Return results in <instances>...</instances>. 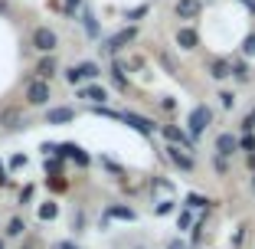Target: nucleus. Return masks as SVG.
I'll use <instances>...</instances> for the list:
<instances>
[{"instance_id":"obj_1","label":"nucleus","mask_w":255,"mask_h":249,"mask_svg":"<svg viewBox=\"0 0 255 249\" xmlns=\"http://www.w3.org/2000/svg\"><path fill=\"white\" fill-rule=\"evenodd\" d=\"M23 98H26V105H30V108H46V105H49V98H53V85L33 76L30 82H26V89H23Z\"/></svg>"},{"instance_id":"obj_2","label":"nucleus","mask_w":255,"mask_h":249,"mask_svg":"<svg viewBox=\"0 0 255 249\" xmlns=\"http://www.w3.org/2000/svg\"><path fill=\"white\" fill-rule=\"evenodd\" d=\"M62 76H66V82H69V85L82 89V82H92V79L102 76V66H95V62H75V66H69Z\"/></svg>"},{"instance_id":"obj_3","label":"nucleus","mask_w":255,"mask_h":249,"mask_svg":"<svg viewBox=\"0 0 255 249\" xmlns=\"http://www.w3.org/2000/svg\"><path fill=\"white\" fill-rule=\"evenodd\" d=\"M30 46L43 56H53V49L59 46V33H56L53 26H36V30L30 33Z\"/></svg>"},{"instance_id":"obj_4","label":"nucleus","mask_w":255,"mask_h":249,"mask_svg":"<svg viewBox=\"0 0 255 249\" xmlns=\"http://www.w3.org/2000/svg\"><path fill=\"white\" fill-rule=\"evenodd\" d=\"M210 125H213V108L210 105H193V112L187 115V131L193 138H200Z\"/></svg>"},{"instance_id":"obj_5","label":"nucleus","mask_w":255,"mask_h":249,"mask_svg":"<svg viewBox=\"0 0 255 249\" xmlns=\"http://www.w3.org/2000/svg\"><path fill=\"white\" fill-rule=\"evenodd\" d=\"M134 36H137V26H125V30H118L115 36H108L105 43H102V53L105 56H118L128 43H134Z\"/></svg>"},{"instance_id":"obj_6","label":"nucleus","mask_w":255,"mask_h":249,"mask_svg":"<svg viewBox=\"0 0 255 249\" xmlns=\"http://www.w3.org/2000/svg\"><path fill=\"white\" fill-rule=\"evenodd\" d=\"M164 158L170 161L177 171H183V174H193L196 171V158L190 151H183V148H177V144H167V148H164Z\"/></svg>"},{"instance_id":"obj_7","label":"nucleus","mask_w":255,"mask_h":249,"mask_svg":"<svg viewBox=\"0 0 255 249\" xmlns=\"http://www.w3.org/2000/svg\"><path fill=\"white\" fill-rule=\"evenodd\" d=\"M160 135L167 138V144H177V148H183V151H190V154L196 151V141L187 135V128H177V125H164V128H160Z\"/></svg>"},{"instance_id":"obj_8","label":"nucleus","mask_w":255,"mask_h":249,"mask_svg":"<svg viewBox=\"0 0 255 249\" xmlns=\"http://www.w3.org/2000/svg\"><path fill=\"white\" fill-rule=\"evenodd\" d=\"M121 121H125V125H131L137 135H154V128H157L147 115H137V112H121Z\"/></svg>"},{"instance_id":"obj_9","label":"nucleus","mask_w":255,"mask_h":249,"mask_svg":"<svg viewBox=\"0 0 255 249\" xmlns=\"http://www.w3.org/2000/svg\"><path fill=\"white\" fill-rule=\"evenodd\" d=\"M173 13L180 16V20H200L203 0H177V3H173Z\"/></svg>"},{"instance_id":"obj_10","label":"nucleus","mask_w":255,"mask_h":249,"mask_svg":"<svg viewBox=\"0 0 255 249\" xmlns=\"http://www.w3.org/2000/svg\"><path fill=\"white\" fill-rule=\"evenodd\" d=\"M216 154L219 158H233V154H239V138L233 135V131H223V135L216 138Z\"/></svg>"},{"instance_id":"obj_11","label":"nucleus","mask_w":255,"mask_h":249,"mask_svg":"<svg viewBox=\"0 0 255 249\" xmlns=\"http://www.w3.org/2000/svg\"><path fill=\"white\" fill-rule=\"evenodd\" d=\"M59 158H69V161H75L79 167H89V164H92V158H89V154H85V151H82V148H79L75 141H66V144H59Z\"/></svg>"},{"instance_id":"obj_12","label":"nucleus","mask_w":255,"mask_h":249,"mask_svg":"<svg viewBox=\"0 0 255 249\" xmlns=\"http://www.w3.org/2000/svg\"><path fill=\"white\" fill-rule=\"evenodd\" d=\"M56 76H59V59H56V56H43V59L36 62V79L53 82Z\"/></svg>"},{"instance_id":"obj_13","label":"nucleus","mask_w":255,"mask_h":249,"mask_svg":"<svg viewBox=\"0 0 255 249\" xmlns=\"http://www.w3.org/2000/svg\"><path fill=\"white\" fill-rule=\"evenodd\" d=\"M177 46H180V49H196V46H200V30H196V26H180V30H177Z\"/></svg>"},{"instance_id":"obj_14","label":"nucleus","mask_w":255,"mask_h":249,"mask_svg":"<svg viewBox=\"0 0 255 249\" xmlns=\"http://www.w3.org/2000/svg\"><path fill=\"white\" fill-rule=\"evenodd\" d=\"M69 121H75V108L69 105H53L46 112V125H69Z\"/></svg>"},{"instance_id":"obj_15","label":"nucleus","mask_w":255,"mask_h":249,"mask_svg":"<svg viewBox=\"0 0 255 249\" xmlns=\"http://www.w3.org/2000/svg\"><path fill=\"white\" fill-rule=\"evenodd\" d=\"M206 72H210V76L216 79V82H223V79L233 76V59H223V56H216V59H210Z\"/></svg>"},{"instance_id":"obj_16","label":"nucleus","mask_w":255,"mask_h":249,"mask_svg":"<svg viewBox=\"0 0 255 249\" xmlns=\"http://www.w3.org/2000/svg\"><path fill=\"white\" fill-rule=\"evenodd\" d=\"M79 95H82L85 102H92V105H105V102H108V89H105V85H82Z\"/></svg>"},{"instance_id":"obj_17","label":"nucleus","mask_w":255,"mask_h":249,"mask_svg":"<svg viewBox=\"0 0 255 249\" xmlns=\"http://www.w3.org/2000/svg\"><path fill=\"white\" fill-rule=\"evenodd\" d=\"M108 220H121V223H134V220H137V213L131 210V207L112 204V207H108V210H105V223H108Z\"/></svg>"},{"instance_id":"obj_18","label":"nucleus","mask_w":255,"mask_h":249,"mask_svg":"<svg viewBox=\"0 0 255 249\" xmlns=\"http://www.w3.org/2000/svg\"><path fill=\"white\" fill-rule=\"evenodd\" d=\"M36 217L43 220V223H46V220H56V217H59V204H56V200H43V204L36 207Z\"/></svg>"},{"instance_id":"obj_19","label":"nucleus","mask_w":255,"mask_h":249,"mask_svg":"<svg viewBox=\"0 0 255 249\" xmlns=\"http://www.w3.org/2000/svg\"><path fill=\"white\" fill-rule=\"evenodd\" d=\"M62 171H66V164H62V158H59V154L46 158V177H62Z\"/></svg>"},{"instance_id":"obj_20","label":"nucleus","mask_w":255,"mask_h":249,"mask_svg":"<svg viewBox=\"0 0 255 249\" xmlns=\"http://www.w3.org/2000/svg\"><path fill=\"white\" fill-rule=\"evenodd\" d=\"M233 79H236V82H249V79H252L246 59H233Z\"/></svg>"},{"instance_id":"obj_21","label":"nucleus","mask_w":255,"mask_h":249,"mask_svg":"<svg viewBox=\"0 0 255 249\" xmlns=\"http://www.w3.org/2000/svg\"><path fill=\"white\" fill-rule=\"evenodd\" d=\"M203 230H206V217L193 220V227H190V246H200V240H203Z\"/></svg>"},{"instance_id":"obj_22","label":"nucleus","mask_w":255,"mask_h":249,"mask_svg":"<svg viewBox=\"0 0 255 249\" xmlns=\"http://www.w3.org/2000/svg\"><path fill=\"white\" fill-rule=\"evenodd\" d=\"M0 125L3 128H20V108H7V112L0 115Z\"/></svg>"},{"instance_id":"obj_23","label":"nucleus","mask_w":255,"mask_h":249,"mask_svg":"<svg viewBox=\"0 0 255 249\" xmlns=\"http://www.w3.org/2000/svg\"><path fill=\"white\" fill-rule=\"evenodd\" d=\"M210 197H203V194H187V210H200V207H206L210 210Z\"/></svg>"},{"instance_id":"obj_24","label":"nucleus","mask_w":255,"mask_h":249,"mask_svg":"<svg viewBox=\"0 0 255 249\" xmlns=\"http://www.w3.org/2000/svg\"><path fill=\"white\" fill-rule=\"evenodd\" d=\"M219 108H226V112H229V108H236V92H229V89H223L219 92Z\"/></svg>"},{"instance_id":"obj_25","label":"nucleus","mask_w":255,"mask_h":249,"mask_svg":"<svg viewBox=\"0 0 255 249\" xmlns=\"http://www.w3.org/2000/svg\"><path fill=\"white\" fill-rule=\"evenodd\" d=\"M173 210H177V204H173V200H160V204L154 207V217H170Z\"/></svg>"},{"instance_id":"obj_26","label":"nucleus","mask_w":255,"mask_h":249,"mask_svg":"<svg viewBox=\"0 0 255 249\" xmlns=\"http://www.w3.org/2000/svg\"><path fill=\"white\" fill-rule=\"evenodd\" d=\"M190 227H193V213H190V210H180V213H177V230L183 233V230H190Z\"/></svg>"},{"instance_id":"obj_27","label":"nucleus","mask_w":255,"mask_h":249,"mask_svg":"<svg viewBox=\"0 0 255 249\" xmlns=\"http://www.w3.org/2000/svg\"><path fill=\"white\" fill-rule=\"evenodd\" d=\"M23 230H26V223H23L20 217H13V220L7 223V236H23Z\"/></svg>"},{"instance_id":"obj_28","label":"nucleus","mask_w":255,"mask_h":249,"mask_svg":"<svg viewBox=\"0 0 255 249\" xmlns=\"http://www.w3.org/2000/svg\"><path fill=\"white\" fill-rule=\"evenodd\" d=\"M147 3H141V7H134V10H125V20H131V23H134V20H141V16H147Z\"/></svg>"},{"instance_id":"obj_29","label":"nucleus","mask_w":255,"mask_h":249,"mask_svg":"<svg viewBox=\"0 0 255 249\" xmlns=\"http://www.w3.org/2000/svg\"><path fill=\"white\" fill-rule=\"evenodd\" d=\"M239 151L255 154V135H242V138H239Z\"/></svg>"},{"instance_id":"obj_30","label":"nucleus","mask_w":255,"mask_h":249,"mask_svg":"<svg viewBox=\"0 0 255 249\" xmlns=\"http://www.w3.org/2000/svg\"><path fill=\"white\" fill-rule=\"evenodd\" d=\"M79 10H82V0H66V3H62V13L66 16H75Z\"/></svg>"},{"instance_id":"obj_31","label":"nucleus","mask_w":255,"mask_h":249,"mask_svg":"<svg viewBox=\"0 0 255 249\" xmlns=\"http://www.w3.org/2000/svg\"><path fill=\"white\" fill-rule=\"evenodd\" d=\"M246 236H249V227L242 223V227L236 230V236H233V249H242V243H246Z\"/></svg>"},{"instance_id":"obj_32","label":"nucleus","mask_w":255,"mask_h":249,"mask_svg":"<svg viewBox=\"0 0 255 249\" xmlns=\"http://www.w3.org/2000/svg\"><path fill=\"white\" fill-rule=\"evenodd\" d=\"M46 184H49V187H53L56 194H62V190L69 187V181H66V177H46Z\"/></svg>"},{"instance_id":"obj_33","label":"nucleus","mask_w":255,"mask_h":249,"mask_svg":"<svg viewBox=\"0 0 255 249\" xmlns=\"http://www.w3.org/2000/svg\"><path fill=\"white\" fill-rule=\"evenodd\" d=\"M242 56H255V33H249L242 39Z\"/></svg>"},{"instance_id":"obj_34","label":"nucleus","mask_w":255,"mask_h":249,"mask_svg":"<svg viewBox=\"0 0 255 249\" xmlns=\"http://www.w3.org/2000/svg\"><path fill=\"white\" fill-rule=\"evenodd\" d=\"M213 167H216V174H219V177H226V174H229V161H226V158H219V154L213 158Z\"/></svg>"},{"instance_id":"obj_35","label":"nucleus","mask_w":255,"mask_h":249,"mask_svg":"<svg viewBox=\"0 0 255 249\" xmlns=\"http://www.w3.org/2000/svg\"><path fill=\"white\" fill-rule=\"evenodd\" d=\"M33 194H36V187H33V184H26V187L20 190V204H30V200H33Z\"/></svg>"},{"instance_id":"obj_36","label":"nucleus","mask_w":255,"mask_h":249,"mask_svg":"<svg viewBox=\"0 0 255 249\" xmlns=\"http://www.w3.org/2000/svg\"><path fill=\"white\" fill-rule=\"evenodd\" d=\"M20 167H26V154H13L10 158V171H20Z\"/></svg>"},{"instance_id":"obj_37","label":"nucleus","mask_w":255,"mask_h":249,"mask_svg":"<svg viewBox=\"0 0 255 249\" xmlns=\"http://www.w3.org/2000/svg\"><path fill=\"white\" fill-rule=\"evenodd\" d=\"M85 30H89L92 36H95V33H98V23H95V16H92L89 10H85Z\"/></svg>"},{"instance_id":"obj_38","label":"nucleus","mask_w":255,"mask_h":249,"mask_svg":"<svg viewBox=\"0 0 255 249\" xmlns=\"http://www.w3.org/2000/svg\"><path fill=\"white\" fill-rule=\"evenodd\" d=\"M160 108H164V112H173V108H177V102H173L170 95H164V98H160Z\"/></svg>"},{"instance_id":"obj_39","label":"nucleus","mask_w":255,"mask_h":249,"mask_svg":"<svg viewBox=\"0 0 255 249\" xmlns=\"http://www.w3.org/2000/svg\"><path fill=\"white\" fill-rule=\"evenodd\" d=\"M7 184H10V174H7V164L0 161V187H7Z\"/></svg>"},{"instance_id":"obj_40","label":"nucleus","mask_w":255,"mask_h":249,"mask_svg":"<svg viewBox=\"0 0 255 249\" xmlns=\"http://www.w3.org/2000/svg\"><path fill=\"white\" fill-rule=\"evenodd\" d=\"M102 167H108V171H112V174H118V177H121V174H125V171H121L118 164H115V161H102Z\"/></svg>"},{"instance_id":"obj_41","label":"nucleus","mask_w":255,"mask_h":249,"mask_svg":"<svg viewBox=\"0 0 255 249\" xmlns=\"http://www.w3.org/2000/svg\"><path fill=\"white\" fill-rule=\"evenodd\" d=\"M154 187H160V190H173V184H170V181H160V177H157V181H154Z\"/></svg>"},{"instance_id":"obj_42","label":"nucleus","mask_w":255,"mask_h":249,"mask_svg":"<svg viewBox=\"0 0 255 249\" xmlns=\"http://www.w3.org/2000/svg\"><path fill=\"white\" fill-rule=\"evenodd\" d=\"M56 249H79L72 240H62V243H56Z\"/></svg>"},{"instance_id":"obj_43","label":"nucleus","mask_w":255,"mask_h":249,"mask_svg":"<svg viewBox=\"0 0 255 249\" xmlns=\"http://www.w3.org/2000/svg\"><path fill=\"white\" fill-rule=\"evenodd\" d=\"M167 249H190V246H187V243H180V240H173V243H170Z\"/></svg>"},{"instance_id":"obj_44","label":"nucleus","mask_w":255,"mask_h":249,"mask_svg":"<svg viewBox=\"0 0 255 249\" xmlns=\"http://www.w3.org/2000/svg\"><path fill=\"white\" fill-rule=\"evenodd\" d=\"M246 164H249V171L255 174V154H246Z\"/></svg>"},{"instance_id":"obj_45","label":"nucleus","mask_w":255,"mask_h":249,"mask_svg":"<svg viewBox=\"0 0 255 249\" xmlns=\"http://www.w3.org/2000/svg\"><path fill=\"white\" fill-rule=\"evenodd\" d=\"M249 190H252V197H255V174L249 177Z\"/></svg>"},{"instance_id":"obj_46","label":"nucleus","mask_w":255,"mask_h":249,"mask_svg":"<svg viewBox=\"0 0 255 249\" xmlns=\"http://www.w3.org/2000/svg\"><path fill=\"white\" fill-rule=\"evenodd\" d=\"M242 3H246V7H249V10L255 13V0H242Z\"/></svg>"},{"instance_id":"obj_47","label":"nucleus","mask_w":255,"mask_h":249,"mask_svg":"<svg viewBox=\"0 0 255 249\" xmlns=\"http://www.w3.org/2000/svg\"><path fill=\"white\" fill-rule=\"evenodd\" d=\"M249 118H252V125H255V108H252V112H249Z\"/></svg>"},{"instance_id":"obj_48","label":"nucleus","mask_w":255,"mask_h":249,"mask_svg":"<svg viewBox=\"0 0 255 249\" xmlns=\"http://www.w3.org/2000/svg\"><path fill=\"white\" fill-rule=\"evenodd\" d=\"M0 249H7V246H3V240H0Z\"/></svg>"}]
</instances>
